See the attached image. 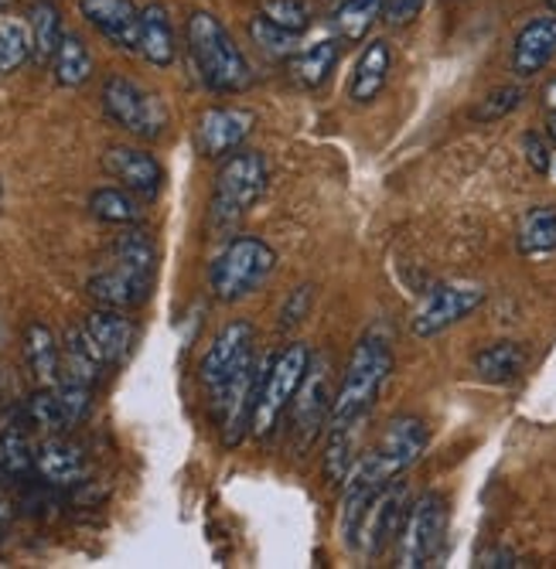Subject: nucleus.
<instances>
[{
  "label": "nucleus",
  "mask_w": 556,
  "mask_h": 569,
  "mask_svg": "<svg viewBox=\"0 0 556 569\" xmlns=\"http://www.w3.org/2000/svg\"><path fill=\"white\" fill-rule=\"evenodd\" d=\"M155 270H158L155 242H150L147 232L130 229V232L117 236V242L107 252V260L99 263V270L89 277L86 290L99 307L130 310V307H140L150 297V287H155Z\"/></svg>",
  "instance_id": "f257e3e1"
},
{
  "label": "nucleus",
  "mask_w": 556,
  "mask_h": 569,
  "mask_svg": "<svg viewBox=\"0 0 556 569\" xmlns=\"http://www.w3.org/2000/svg\"><path fill=\"white\" fill-rule=\"evenodd\" d=\"M393 372V348L389 338L379 331H369L356 351H351L348 366H345V379L338 396L331 399V417L328 427H356L369 417V409L376 406L386 379Z\"/></svg>",
  "instance_id": "f03ea898"
},
{
  "label": "nucleus",
  "mask_w": 556,
  "mask_h": 569,
  "mask_svg": "<svg viewBox=\"0 0 556 569\" xmlns=\"http://www.w3.org/2000/svg\"><path fill=\"white\" fill-rule=\"evenodd\" d=\"M185 41L198 79L212 92H242L252 82L246 56L236 48L232 34L222 28L216 14L195 11L185 24Z\"/></svg>",
  "instance_id": "7ed1b4c3"
},
{
  "label": "nucleus",
  "mask_w": 556,
  "mask_h": 569,
  "mask_svg": "<svg viewBox=\"0 0 556 569\" xmlns=\"http://www.w3.org/2000/svg\"><path fill=\"white\" fill-rule=\"evenodd\" d=\"M427 443H430V430H427V423L420 417H399L383 430L379 443L369 453H363V460L351 463V471H348L345 481L363 485V488L379 495L403 471L414 468V463L424 457Z\"/></svg>",
  "instance_id": "20e7f679"
},
{
  "label": "nucleus",
  "mask_w": 556,
  "mask_h": 569,
  "mask_svg": "<svg viewBox=\"0 0 556 569\" xmlns=\"http://www.w3.org/2000/svg\"><path fill=\"white\" fill-rule=\"evenodd\" d=\"M267 181H270L267 153H260V150H236L232 158L219 168V174H216L212 204H209L212 226H232L236 219H242L252 209V204L264 198Z\"/></svg>",
  "instance_id": "39448f33"
},
{
  "label": "nucleus",
  "mask_w": 556,
  "mask_h": 569,
  "mask_svg": "<svg viewBox=\"0 0 556 569\" xmlns=\"http://www.w3.org/2000/svg\"><path fill=\"white\" fill-rule=\"evenodd\" d=\"M274 267H277V256L264 239L239 236L216 256V263L209 270L212 293L226 303L242 300L274 273Z\"/></svg>",
  "instance_id": "423d86ee"
},
{
  "label": "nucleus",
  "mask_w": 556,
  "mask_h": 569,
  "mask_svg": "<svg viewBox=\"0 0 556 569\" xmlns=\"http://www.w3.org/2000/svg\"><path fill=\"white\" fill-rule=\"evenodd\" d=\"M308 369H311V351L305 345H287L280 355L270 358V369L264 376L257 409H252V427H249L252 437H270L274 433L280 417L290 409L300 382H305Z\"/></svg>",
  "instance_id": "0eeeda50"
},
{
  "label": "nucleus",
  "mask_w": 556,
  "mask_h": 569,
  "mask_svg": "<svg viewBox=\"0 0 556 569\" xmlns=\"http://www.w3.org/2000/svg\"><path fill=\"white\" fill-rule=\"evenodd\" d=\"M103 110L120 130H127L140 140H155L168 127V107L161 102V96L143 89L140 82H133L127 76H107Z\"/></svg>",
  "instance_id": "6e6552de"
},
{
  "label": "nucleus",
  "mask_w": 556,
  "mask_h": 569,
  "mask_svg": "<svg viewBox=\"0 0 556 569\" xmlns=\"http://www.w3.org/2000/svg\"><path fill=\"white\" fill-rule=\"evenodd\" d=\"M270 369V358L257 361L252 358L242 372H236L226 386L212 389V406H216V417H219V430H222V447L232 450L242 443V437L249 433L252 427V409H257V399H260V386H264V376Z\"/></svg>",
  "instance_id": "1a4fd4ad"
},
{
  "label": "nucleus",
  "mask_w": 556,
  "mask_h": 569,
  "mask_svg": "<svg viewBox=\"0 0 556 569\" xmlns=\"http://www.w3.org/2000/svg\"><path fill=\"white\" fill-rule=\"evenodd\" d=\"M447 536V498L440 491H427L403 522V549H399V566L403 569H420L430 566Z\"/></svg>",
  "instance_id": "9d476101"
},
{
  "label": "nucleus",
  "mask_w": 556,
  "mask_h": 569,
  "mask_svg": "<svg viewBox=\"0 0 556 569\" xmlns=\"http://www.w3.org/2000/svg\"><path fill=\"white\" fill-rule=\"evenodd\" d=\"M92 406V389L76 386V382H56V386H41L28 402H24V420L28 427L44 430L48 437L69 433L86 420V412Z\"/></svg>",
  "instance_id": "9b49d317"
},
{
  "label": "nucleus",
  "mask_w": 556,
  "mask_h": 569,
  "mask_svg": "<svg viewBox=\"0 0 556 569\" xmlns=\"http://www.w3.org/2000/svg\"><path fill=\"white\" fill-rule=\"evenodd\" d=\"M485 303V290L475 287V283H444V287H434L424 303L417 307L414 315V335L417 338H434L440 331H447L450 325L465 321L468 315Z\"/></svg>",
  "instance_id": "f8f14e48"
},
{
  "label": "nucleus",
  "mask_w": 556,
  "mask_h": 569,
  "mask_svg": "<svg viewBox=\"0 0 556 569\" xmlns=\"http://www.w3.org/2000/svg\"><path fill=\"white\" fill-rule=\"evenodd\" d=\"M252 345H257V331L249 321H229L209 345L206 358H201V382L212 389L226 386L236 372H242L252 361Z\"/></svg>",
  "instance_id": "ddd939ff"
},
{
  "label": "nucleus",
  "mask_w": 556,
  "mask_h": 569,
  "mask_svg": "<svg viewBox=\"0 0 556 569\" xmlns=\"http://www.w3.org/2000/svg\"><path fill=\"white\" fill-rule=\"evenodd\" d=\"M407 511H410V495L403 485H389L376 495V501L366 511V522H363V536L359 546L366 556H383L396 536H403V522H407Z\"/></svg>",
  "instance_id": "4468645a"
},
{
  "label": "nucleus",
  "mask_w": 556,
  "mask_h": 569,
  "mask_svg": "<svg viewBox=\"0 0 556 569\" xmlns=\"http://www.w3.org/2000/svg\"><path fill=\"white\" fill-rule=\"evenodd\" d=\"M294 430L300 437V447H308L318 440L325 420L331 417V392H328V361H315L311 358V369L305 376V382H300L294 402Z\"/></svg>",
  "instance_id": "2eb2a0df"
},
{
  "label": "nucleus",
  "mask_w": 556,
  "mask_h": 569,
  "mask_svg": "<svg viewBox=\"0 0 556 569\" xmlns=\"http://www.w3.org/2000/svg\"><path fill=\"white\" fill-rule=\"evenodd\" d=\"M79 328L107 369L120 366L137 341V325L123 315V310H113V307H96L92 315H86V321Z\"/></svg>",
  "instance_id": "dca6fc26"
},
{
  "label": "nucleus",
  "mask_w": 556,
  "mask_h": 569,
  "mask_svg": "<svg viewBox=\"0 0 556 569\" xmlns=\"http://www.w3.org/2000/svg\"><path fill=\"white\" fill-rule=\"evenodd\" d=\"M103 171L120 181V188L143 198H155L165 184V168L158 164V158L137 147H110L103 153Z\"/></svg>",
  "instance_id": "f3484780"
},
{
  "label": "nucleus",
  "mask_w": 556,
  "mask_h": 569,
  "mask_svg": "<svg viewBox=\"0 0 556 569\" xmlns=\"http://www.w3.org/2000/svg\"><path fill=\"white\" fill-rule=\"evenodd\" d=\"M257 127V117L239 107H219L201 113L198 120V150L206 158H226V153L239 150L242 140Z\"/></svg>",
  "instance_id": "a211bd4d"
},
{
  "label": "nucleus",
  "mask_w": 556,
  "mask_h": 569,
  "mask_svg": "<svg viewBox=\"0 0 556 569\" xmlns=\"http://www.w3.org/2000/svg\"><path fill=\"white\" fill-rule=\"evenodd\" d=\"M34 471L44 485H52V488H76L89 475V460H86L82 447H76L72 440L56 433V437H48L41 447H34Z\"/></svg>",
  "instance_id": "6ab92c4d"
},
{
  "label": "nucleus",
  "mask_w": 556,
  "mask_h": 569,
  "mask_svg": "<svg viewBox=\"0 0 556 569\" xmlns=\"http://www.w3.org/2000/svg\"><path fill=\"white\" fill-rule=\"evenodd\" d=\"M79 11L113 48L137 51L140 11L133 0H79Z\"/></svg>",
  "instance_id": "aec40b11"
},
{
  "label": "nucleus",
  "mask_w": 556,
  "mask_h": 569,
  "mask_svg": "<svg viewBox=\"0 0 556 569\" xmlns=\"http://www.w3.org/2000/svg\"><path fill=\"white\" fill-rule=\"evenodd\" d=\"M556 59V18H533L513 44V72L519 79H533Z\"/></svg>",
  "instance_id": "412c9836"
},
{
  "label": "nucleus",
  "mask_w": 556,
  "mask_h": 569,
  "mask_svg": "<svg viewBox=\"0 0 556 569\" xmlns=\"http://www.w3.org/2000/svg\"><path fill=\"white\" fill-rule=\"evenodd\" d=\"M389 66H393L389 41L373 38V41L363 48V56H359V62H356V72H351L348 99L356 102V107H369V102L383 92L386 79H389Z\"/></svg>",
  "instance_id": "4be33fe9"
},
{
  "label": "nucleus",
  "mask_w": 556,
  "mask_h": 569,
  "mask_svg": "<svg viewBox=\"0 0 556 569\" xmlns=\"http://www.w3.org/2000/svg\"><path fill=\"white\" fill-rule=\"evenodd\" d=\"M137 51L158 69H168L178 56L175 44V28L165 11V4H147L140 11V31H137Z\"/></svg>",
  "instance_id": "5701e85b"
},
{
  "label": "nucleus",
  "mask_w": 556,
  "mask_h": 569,
  "mask_svg": "<svg viewBox=\"0 0 556 569\" xmlns=\"http://www.w3.org/2000/svg\"><path fill=\"white\" fill-rule=\"evenodd\" d=\"M24 361H28V372L34 376L38 386L62 382V345L38 321H31L24 328Z\"/></svg>",
  "instance_id": "b1692460"
},
{
  "label": "nucleus",
  "mask_w": 556,
  "mask_h": 569,
  "mask_svg": "<svg viewBox=\"0 0 556 569\" xmlns=\"http://www.w3.org/2000/svg\"><path fill=\"white\" fill-rule=\"evenodd\" d=\"M28 31H31V59L38 66L52 62L62 44V14L52 0H34L28 11Z\"/></svg>",
  "instance_id": "393cba45"
},
{
  "label": "nucleus",
  "mask_w": 556,
  "mask_h": 569,
  "mask_svg": "<svg viewBox=\"0 0 556 569\" xmlns=\"http://www.w3.org/2000/svg\"><path fill=\"white\" fill-rule=\"evenodd\" d=\"M523 369H526V348L516 345V341H495V345H488V348H481L475 355L478 379L495 382V386L513 382Z\"/></svg>",
  "instance_id": "a878e982"
},
{
  "label": "nucleus",
  "mask_w": 556,
  "mask_h": 569,
  "mask_svg": "<svg viewBox=\"0 0 556 569\" xmlns=\"http://www.w3.org/2000/svg\"><path fill=\"white\" fill-rule=\"evenodd\" d=\"M103 361L92 351L89 338L82 335V328H72L66 335V345H62V382H76V386H89L103 376Z\"/></svg>",
  "instance_id": "bb28decb"
},
{
  "label": "nucleus",
  "mask_w": 556,
  "mask_h": 569,
  "mask_svg": "<svg viewBox=\"0 0 556 569\" xmlns=\"http://www.w3.org/2000/svg\"><path fill=\"white\" fill-rule=\"evenodd\" d=\"M24 412L21 420H11L0 427V471L8 478H24L34 471V447L28 440V430H24Z\"/></svg>",
  "instance_id": "cd10ccee"
},
{
  "label": "nucleus",
  "mask_w": 556,
  "mask_h": 569,
  "mask_svg": "<svg viewBox=\"0 0 556 569\" xmlns=\"http://www.w3.org/2000/svg\"><path fill=\"white\" fill-rule=\"evenodd\" d=\"M383 4L386 0H338V8L331 11V28L345 41H363L383 18Z\"/></svg>",
  "instance_id": "c85d7f7f"
},
{
  "label": "nucleus",
  "mask_w": 556,
  "mask_h": 569,
  "mask_svg": "<svg viewBox=\"0 0 556 569\" xmlns=\"http://www.w3.org/2000/svg\"><path fill=\"white\" fill-rule=\"evenodd\" d=\"M52 72H56V82L66 86V89H79L82 82H89L92 76V56L89 48L79 34H62V44L52 59Z\"/></svg>",
  "instance_id": "c756f323"
},
{
  "label": "nucleus",
  "mask_w": 556,
  "mask_h": 569,
  "mask_svg": "<svg viewBox=\"0 0 556 569\" xmlns=\"http://www.w3.org/2000/svg\"><path fill=\"white\" fill-rule=\"evenodd\" d=\"M338 51H341V48H338L335 38H325V41H318V44L300 48L297 56L290 59L297 82H300V86H308V89H318V86L331 76V69H335V62H338Z\"/></svg>",
  "instance_id": "7c9ffc66"
},
{
  "label": "nucleus",
  "mask_w": 556,
  "mask_h": 569,
  "mask_svg": "<svg viewBox=\"0 0 556 569\" xmlns=\"http://www.w3.org/2000/svg\"><path fill=\"white\" fill-rule=\"evenodd\" d=\"M89 212L99 222H110V226L140 222V204H137L133 191H127V188H96L89 194Z\"/></svg>",
  "instance_id": "2f4dec72"
},
{
  "label": "nucleus",
  "mask_w": 556,
  "mask_h": 569,
  "mask_svg": "<svg viewBox=\"0 0 556 569\" xmlns=\"http://www.w3.org/2000/svg\"><path fill=\"white\" fill-rule=\"evenodd\" d=\"M519 252L523 256H546L556 249V209L553 204H539V209L526 212L519 222Z\"/></svg>",
  "instance_id": "473e14b6"
},
{
  "label": "nucleus",
  "mask_w": 556,
  "mask_h": 569,
  "mask_svg": "<svg viewBox=\"0 0 556 569\" xmlns=\"http://www.w3.org/2000/svg\"><path fill=\"white\" fill-rule=\"evenodd\" d=\"M246 28H249L252 44H257V48L264 51V56L277 59V62L294 59L297 51H300V34H294V31H287V28H280V24H274V21L264 18V14H252Z\"/></svg>",
  "instance_id": "72a5a7b5"
},
{
  "label": "nucleus",
  "mask_w": 556,
  "mask_h": 569,
  "mask_svg": "<svg viewBox=\"0 0 556 569\" xmlns=\"http://www.w3.org/2000/svg\"><path fill=\"white\" fill-rule=\"evenodd\" d=\"M31 59V31L24 21L0 14V76L18 72Z\"/></svg>",
  "instance_id": "f704fd0d"
},
{
  "label": "nucleus",
  "mask_w": 556,
  "mask_h": 569,
  "mask_svg": "<svg viewBox=\"0 0 556 569\" xmlns=\"http://www.w3.org/2000/svg\"><path fill=\"white\" fill-rule=\"evenodd\" d=\"M264 18H270L274 24L294 31V34H305L315 21L311 8L305 4V0H264V8H260Z\"/></svg>",
  "instance_id": "c9c22d12"
},
{
  "label": "nucleus",
  "mask_w": 556,
  "mask_h": 569,
  "mask_svg": "<svg viewBox=\"0 0 556 569\" xmlns=\"http://www.w3.org/2000/svg\"><path fill=\"white\" fill-rule=\"evenodd\" d=\"M523 86H502L495 92H488L478 107L471 110V120L475 123H492V120H502V117H509L519 102H523Z\"/></svg>",
  "instance_id": "e433bc0d"
},
{
  "label": "nucleus",
  "mask_w": 556,
  "mask_h": 569,
  "mask_svg": "<svg viewBox=\"0 0 556 569\" xmlns=\"http://www.w3.org/2000/svg\"><path fill=\"white\" fill-rule=\"evenodd\" d=\"M427 0H386L383 4V21L389 28H403V24H410L420 11H424Z\"/></svg>",
  "instance_id": "4c0bfd02"
},
{
  "label": "nucleus",
  "mask_w": 556,
  "mask_h": 569,
  "mask_svg": "<svg viewBox=\"0 0 556 569\" xmlns=\"http://www.w3.org/2000/svg\"><path fill=\"white\" fill-rule=\"evenodd\" d=\"M523 150H526V161H529V168H533L536 174H546V171L553 168L549 147H546V140H543V137L526 133V137H523Z\"/></svg>",
  "instance_id": "58836bf2"
},
{
  "label": "nucleus",
  "mask_w": 556,
  "mask_h": 569,
  "mask_svg": "<svg viewBox=\"0 0 556 569\" xmlns=\"http://www.w3.org/2000/svg\"><path fill=\"white\" fill-rule=\"evenodd\" d=\"M543 102H546V110H549V113H556V79H553V82H546V89H543Z\"/></svg>",
  "instance_id": "ea45409f"
},
{
  "label": "nucleus",
  "mask_w": 556,
  "mask_h": 569,
  "mask_svg": "<svg viewBox=\"0 0 556 569\" xmlns=\"http://www.w3.org/2000/svg\"><path fill=\"white\" fill-rule=\"evenodd\" d=\"M8 519H11V501H8L4 495H0V532L8 529Z\"/></svg>",
  "instance_id": "a19ab883"
},
{
  "label": "nucleus",
  "mask_w": 556,
  "mask_h": 569,
  "mask_svg": "<svg viewBox=\"0 0 556 569\" xmlns=\"http://www.w3.org/2000/svg\"><path fill=\"white\" fill-rule=\"evenodd\" d=\"M546 133L556 140V113H549V117H546Z\"/></svg>",
  "instance_id": "79ce46f5"
},
{
  "label": "nucleus",
  "mask_w": 556,
  "mask_h": 569,
  "mask_svg": "<svg viewBox=\"0 0 556 569\" xmlns=\"http://www.w3.org/2000/svg\"><path fill=\"white\" fill-rule=\"evenodd\" d=\"M8 4H11V0H0V11H4V8H8Z\"/></svg>",
  "instance_id": "37998d69"
},
{
  "label": "nucleus",
  "mask_w": 556,
  "mask_h": 569,
  "mask_svg": "<svg viewBox=\"0 0 556 569\" xmlns=\"http://www.w3.org/2000/svg\"><path fill=\"white\" fill-rule=\"evenodd\" d=\"M546 4H549V8H553V11H556V0H546Z\"/></svg>",
  "instance_id": "c03bdc74"
},
{
  "label": "nucleus",
  "mask_w": 556,
  "mask_h": 569,
  "mask_svg": "<svg viewBox=\"0 0 556 569\" xmlns=\"http://www.w3.org/2000/svg\"><path fill=\"white\" fill-rule=\"evenodd\" d=\"M549 171H556V164H553V168H549Z\"/></svg>",
  "instance_id": "a18cd8bd"
}]
</instances>
